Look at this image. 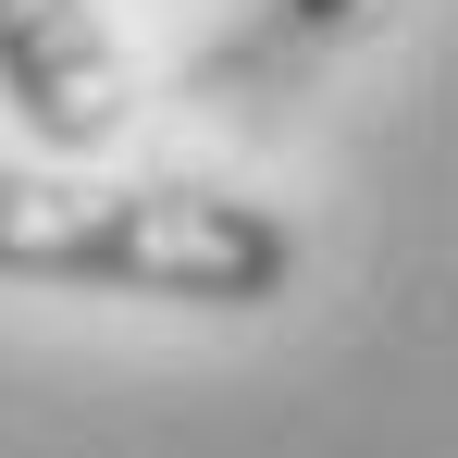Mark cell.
Masks as SVG:
<instances>
[{
	"mask_svg": "<svg viewBox=\"0 0 458 458\" xmlns=\"http://www.w3.org/2000/svg\"><path fill=\"white\" fill-rule=\"evenodd\" d=\"M298 273V224L211 186H75L0 174V285L75 298H161V310H260Z\"/></svg>",
	"mask_w": 458,
	"mask_h": 458,
	"instance_id": "1",
	"label": "cell"
},
{
	"mask_svg": "<svg viewBox=\"0 0 458 458\" xmlns=\"http://www.w3.org/2000/svg\"><path fill=\"white\" fill-rule=\"evenodd\" d=\"M0 99L25 112V137L50 161H87L124 137L137 87H124V50L87 0H0Z\"/></svg>",
	"mask_w": 458,
	"mask_h": 458,
	"instance_id": "2",
	"label": "cell"
},
{
	"mask_svg": "<svg viewBox=\"0 0 458 458\" xmlns=\"http://www.w3.org/2000/svg\"><path fill=\"white\" fill-rule=\"evenodd\" d=\"M285 13H298V25H347L360 0H285Z\"/></svg>",
	"mask_w": 458,
	"mask_h": 458,
	"instance_id": "3",
	"label": "cell"
}]
</instances>
